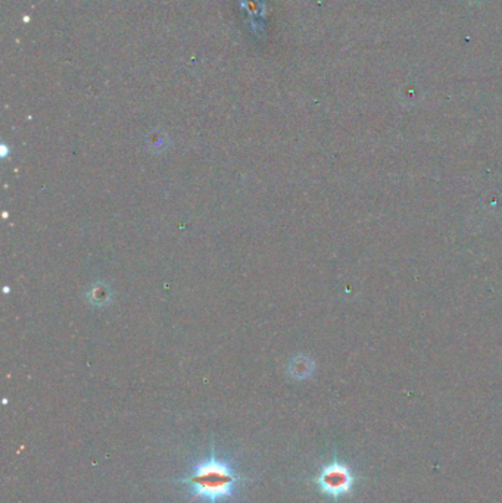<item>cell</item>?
I'll return each instance as SVG.
<instances>
[{
	"label": "cell",
	"mask_w": 502,
	"mask_h": 503,
	"mask_svg": "<svg viewBox=\"0 0 502 503\" xmlns=\"http://www.w3.org/2000/svg\"><path fill=\"white\" fill-rule=\"evenodd\" d=\"M246 481L249 480L240 475L233 468L230 460L217 455L212 440L209 455L197 462L192 474L185 478L174 480L173 482L187 485L192 489V502L200 499L205 503H218L221 500L233 499Z\"/></svg>",
	"instance_id": "cell-1"
},
{
	"label": "cell",
	"mask_w": 502,
	"mask_h": 503,
	"mask_svg": "<svg viewBox=\"0 0 502 503\" xmlns=\"http://www.w3.org/2000/svg\"><path fill=\"white\" fill-rule=\"evenodd\" d=\"M314 482L321 493L333 499H339L352 490L354 475L347 465L340 464L339 460H333L323 467V470L314 478Z\"/></svg>",
	"instance_id": "cell-2"
}]
</instances>
